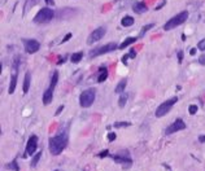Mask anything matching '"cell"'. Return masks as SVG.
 <instances>
[{
	"label": "cell",
	"mask_w": 205,
	"mask_h": 171,
	"mask_svg": "<svg viewBox=\"0 0 205 171\" xmlns=\"http://www.w3.org/2000/svg\"><path fill=\"white\" fill-rule=\"evenodd\" d=\"M186 128V123L183 122V119H175L173 123L169 126L166 130H165V134L166 135H171V134H175V132H178V131H182V130H184Z\"/></svg>",
	"instance_id": "obj_11"
},
{
	"label": "cell",
	"mask_w": 205,
	"mask_h": 171,
	"mask_svg": "<svg viewBox=\"0 0 205 171\" xmlns=\"http://www.w3.org/2000/svg\"><path fill=\"white\" fill-rule=\"evenodd\" d=\"M126 86H127V80H126V79L119 80L118 84H117L116 88H114V92H116V93H123V91L126 90Z\"/></svg>",
	"instance_id": "obj_17"
},
{
	"label": "cell",
	"mask_w": 205,
	"mask_h": 171,
	"mask_svg": "<svg viewBox=\"0 0 205 171\" xmlns=\"http://www.w3.org/2000/svg\"><path fill=\"white\" fill-rule=\"evenodd\" d=\"M106 34V29L105 27H97L90 34V37L88 39H87V44H94V43H96V42H99L100 39H103L104 38V35Z\"/></svg>",
	"instance_id": "obj_10"
},
{
	"label": "cell",
	"mask_w": 205,
	"mask_h": 171,
	"mask_svg": "<svg viewBox=\"0 0 205 171\" xmlns=\"http://www.w3.org/2000/svg\"><path fill=\"white\" fill-rule=\"evenodd\" d=\"M106 156H109V152H108V150H103V152L99 154V157H106Z\"/></svg>",
	"instance_id": "obj_36"
},
{
	"label": "cell",
	"mask_w": 205,
	"mask_h": 171,
	"mask_svg": "<svg viewBox=\"0 0 205 171\" xmlns=\"http://www.w3.org/2000/svg\"><path fill=\"white\" fill-rule=\"evenodd\" d=\"M177 101H178V97H171V98H169V100L164 101V103H161L157 106V109H156V113H155L156 117H157V118L165 117L169 113V111L171 110V108L174 106Z\"/></svg>",
	"instance_id": "obj_5"
},
{
	"label": "cell",
	"mask_w": 205,
	"mask_h": 171,
	"mask_svg": "<svg viewBox=\"0 0 205 171\" xmlns=\"http://www.w3.org/2000/svg\"><path fill=\"white\" fill-rule=\"evenodd\" d=\"M116 137H117L116 132H109V134H108V140H109V141H114Z\"/></svg>",
	"instance_id": "obj_29"
},
{
	"label": "cell",
	"mask_w": 205,
	"mask_h": 171,
	"mask_svg": "<svg viewBox=\"0 0 205 171\" xmlns=\"http://www.w3.org/2000/svg\"><path fill=\"white\" fill-rule=\"evenodd\" d=\"M177 57H178V61H179V62L183 61V51H179V52H178Z\"/></svg>",
	"instance_id": "obj_31"
},
{
	"label": "cell",
	"mask_w": 205,
	"mask_h": 171,
	"mask_svg": "<svg viewBox=\"0 0 205 171\" xmlns=\"http://www.w3.org/2000/svg\"><path fill=\"white\" fill-rule=\"evenodd\" d=\"M17 79H18V70H14V73L11 77V83H9V88H8V93L12 95L16 91V86H17Z\"/></svg>",
	"instance_id": "obj_13"
},
{
	"label": "cell",
	"mask_w": 205,
	"mask_h": 171,
	"mask_svg": "<svg viewBox=\"0 0 205 171\" xmlns=\"http://www.w3.org/2000/svg\"><path fill=\"white\" fill-rule=\"evenodd\" d=\"M197 48L200 49V51H205V38L201 39L199 42V44H197Z\"/></svg>",
	"instance_id": "obj_28"
},
{
	"label": "cell",
	"mask_w": 205,
	"mask_h": 171,
	"mask_svg": "<svg viewBox=\"0 0 205 171\" xmlns=\"http://www.w3.org/2000/svg\"><path fill=\"white\" fill-rule=\"evenodd\" d=\"M57 82H58V71H53V74H52V78H51V84H50V87L55 88V87H56V84H57Z\"/></svg>",
	"instance_id": "obj_24"
},
{
	"label": "cell",
	"mask_w": 205,
	"mask_h": 171,
	"mask_svg": "<svg viewBox=\"0 0 205 171\" xmlns=\"http://www.w3.org/2000/svg\"><path fill=\"white\" fill-rule=\"evenodd\" d=\"M195 53H196V48H192L191 49V55H195Z\"/></svg>",
	"instance_id": "obj_39"
},
{
	"label": "cell",
	"mask_w": 205,
	"mask_h": 171,
	"mask_svg": "<svg viewBox=\"0 0 205 171\" xmlns=\"http://www.w3.org/2000/svg\"><path fill=\"white\" fill-rule=\"evenodd\" d=\"M116 49H119V45H117L116 43H108V44H105V45H101V47H97L95 49H92V51H90L88 56L91 58H94V57H97V56L110 53V52L116 51Z\"/></svg>",
	"instance_id": "obj_6"
},
{
	"label": "cell",
	"mask_w": 205,
	"mask_h": 171,
	"mask_svg": "<svg viewBox=\"0 0 205 171\" xmlns=\"http://www.w3.org/2000/svg\"><path fill=\"white\" fill-rule=\"evenodd\" d=\"M53 171H60V170H53Z\"/></svg>",
	"instance_id": "obj_41"
},
{
	"label": "cell",
	"mask_w": 205,
	"mask_h": 171,
	"mask_svg": "<svg viewBox=\"0 0 205 171\" xmlns=\"http://www.w3.org/2000/svg\"><path fill=\"white\" fill-rule=\"evenodd\" d=\"M130 124H131L130 122H123V121H122V122H116V123H114V127H116V128H121V127L130 126Z\"/></svg>",
	"instance_id": "obj_27"
},
{
	"label": "cell",
	"mask_w": 205,
	"mask_h": 171,
	"mask_svg": "<svg viewBox=\"0 0 205 171\" xmlns=\"http://www.w3.org/2000/svg\"><path fill=\"white\" fill-rule=\"evenodd\" d=\"M132 11H134L136 14H143V13H145L148 11V8L143 1H136L135 4L132 5Z\"/></svg>",
	"instance_id": "obj_14"
},
{
	"label": "cell",
	"mask_w": 205,
	"mask_h": 171,
	"mask_svg": "<svg viewBox=\"0 0 205 171\" xmlns=\"http://www.w3.org/2000/svg\"><path fill=\"white\" fill-rule=\"evenodd\" d=\"M139 38H136V37H130V38H127V39H125L121 44H119V49H125L126 47H129L130 44H132V43H135L136 40H138Z\"/></svg>",
	"instance_id": "obj_19"
},
{
	"label": "cell",
	"mask_w": 205,
	"mask_h": 171,
	"mask_svg": "<svg viewBox=\"0 0 205 171\" xmlns=\"http://www.w3.org/2000/svg\"><path fill=\"white\" fill-rule=\"evenodd\" d=\"M63 110H64V105H60V106L57 108V110H56V113H55V114H56V116H60Z\"/></svg>",
	"instance_id": "obj_33"
},
{
	"label": "cell",
	"mask_w": 205,
	"mask_h": 171,
	"mask_svg": "<svg viewBox=\"0 0 205 171\" xmlns=\"http://www.w3.org/2000/svg\"><path fill=\"white\" fill-rule=\"evenodd\" d=\"M112 158L114 160L116 163H119V165H127L131 166L132 163V160H131V156H130V153L127 152V150H119L118 153H116L114 156H112Z\"/></svg>",
	"instance_id": "obj_7"
},
{
	"label": "cell",
	"mask_w": 205,
	"mask_h": 171,
	"mask_svg": "<svg viewBox=\"0 0 205 171\" xmlns=\"http://www.w3.org/2000/svg\"><path fill=\"white\" fill-rule=\"evenodd\" d=\"M6 167H8V169H11V170H13V171H19V167H18L17 161H16V160H13L12 162L9 163V165L6 166Z\"/></svg>",
	"instance_id": "obj_25"
},
{
	"label": "cell",
	"mask_w": 205,
	"mask_h": 171,
	"mask_svg": "<svg viewBox=\"0 0 205 171\" xmlns=\"http://www.w3.org/2000/svg\"><path fill=\"white\" fill-rule=\"evenodd\" d=\"M42 153L43 152H37L32 156V160H31V163H30V167L31 169H34V167H37V165H38V162L40 161V157H42Z\"/></svg>",
	"instance_id": "obj_21"
},
{
	"label": "cell",
	"mask_w": 205,
	"mask_h": 171,
	"mask_svg": "<svg viewBox=\"0 0 205 171\" xmlns=\"http://www.w3.org/2000/svg\"><path fill=\"white\" fill-rule=\"evenodd\" d=\"M69 143V136H68L66 131H61L60 134H57L56 136L51 137L50 143H48V149L52 156H58L64 152V149L68 147Z\"/></svg>",
	"instance_id": "obj_1"
},
{
	"label": "cell",
	"mask_w": 205,
	"mask_h": 171,
	"mask_svg": "<svg viewBox=\"0 0 205 171\" xmlns=\"http://www.w3.org/2000/svg\"><path fill=\"white\" fill-rule=\"evenodd\" d=\"M106 78H108V68H101L99 70V75H97V82L103 83L106 80Z\"/></svg>",
	"instance_id": "obj_16"
},
{
	"label": "cell",
	"mask_w": 205,
	"mask_h": 171,
	"mask_svg": "<svg viewBox=\"0 0 205 171\" xmlns=\"http://www.w3.org/2000/svg\"><path fill=\"white\" fill-rule=\"evenodd\" d=\"M55 17V12H53V9H51V8H42L40 11H39L37 14H35V17H34V22L35 24H47V22H50L52 21Z\"/></svg>",
	"instance_id": "obj_4"
},
{
	"label": "cell",
	"mask_w": 205,
	"mask_h": 171,
	"mask_svg": "<svg viewBox=\"0 0 205 171\" xmlns=\"http://www.w3.org/2000/svg\"><path fill=\"white\" fill-rule=\"evenodd\" d=\"M127 100H129V95L126 93V92L121 93V96H119V98H118V106L119 108H125L126 104H127Z\"/></svg>",
	"instance_id": "obj_20"
},
{
	"label": "cell",
	"mask_w": 205,
	"mask_h": 171,
	"mask_svg": "<svg viewBox=\"0 0 205 171\" xmlns=\"http://www.w3.org/2000/svg\"><path fill=\"white\" fill-rule=\"evenodd\" d=\"M83 58V52H77V53H73L70 57V61L73 64H79L81 60Z\"/></svg>",
	"instance_id": "obj_22"
},
{
	"label": "cell",
	"mask_w": 205,
	"mask_h": 171,
	"mask_svg": "<svg viewBox=\"0 0 205 171\" xmlns=\"http://www.w3.org/2000/svg\"><path fill=\"white\" fill-rule=\"evenodd\" d=\"M199 64L205 65V53H204V55H201L200 57H199Z\"/></svg>",
	"instance_id": "obj_32"
},
{
	"label": "cell",
	"mask_w": 205,
	"mask_h": 171,
	"mask_svg": "<svg viewBox=\"0 0 205 171\" xmlns=\"http://www.w3.org/2000/svg\"><path fill=\"white\" fill-rule=\"evenodd\" d=\"M188 19V12L187 11H183L181 13H178V14H175L174 17H171L166 24L164 25V30H173V29L178 27V26H181L182 24H184Z\"/></svg>",
	"instance_id": "obj_2"
},
{
	"label": "cell",
	"mask_w": 205,
	"mask_h": 171,
	"mask_svg": "<svg viewBox=\"0 0 205 171\" xmlns=\"http://www.w3.org/2000/svg\"><path fill=\"white\" fill-rule=\"evenodd\" d=\"M199 143H205V135H200L199 136Z\"/></svg>",
	"instance_id": "obj_37"
},
{
	"label": "cell",
	"mask_w": 205,
	"mask_h": 171,
	"mask_svg": "<svg viewBox=\"0 0 205 171\" xmlns=\"http://www.w3.org/2000/svg\"><path fill=\"white\" fill-rule=\"evenodd\" d=\"M129 56L131 58H135L136 57V51H135V49H131V51H130V53H129Z\"/></svg>",
	"instance_id": "obj_35"
},
{
	"label": "cell",
	"mask_w": 205,
	"mask_h": 171,
	"mask_svg": "<svg viewBox=\"0 0 205 171\" xmlns=\"http://www.w3.org/2000/svg\"><path fill=\"white\" fill-rule=\"evenodd\" d=\"M53 90H55V88L48 87L47 90L44 91L43 97H42V100H43V104L44 105H50L52 103V100H53Z\"/></svg>",
	"instance_id": "obj_12"
},
{
	"label": "cell",
	"mask_w": 205,
	"mask_h": 171,
	"mask_svg": "<svg viewBox=\"0 0 205 171\" xmlns=\"http://www.w3.org/2000/svg\"><path fill=\"white\" fill-rule=\"evenodd\" d=\"M22 43H24V48L26 51V53L32 55L37 53V52L40 49V43L35 39H22Z\"/></svg>",
	"instance_id": "obj_8"
},
{
	"label": "cell",
	"mask_w": 205,
	"mask_h": 171,
	"mask_svg": "<svg viewBox=\"0 0 205 171\" xmlns=\"http://www.w3.org/2000/svg\"><path fill=\"white\" fill-rule=\"evenodd\" d=\"M165 4H166V0H162V1H161V3H160V4H158L157 6H156L155 9H156V11H160V9H161V8H162V6H164Z\"/></svg>",
	"instance_id": "obj_30"
},
{
	"label": "cell",
	"mask_w": 205,
	"mask_h": 171,
	"mask_svg": "<svg viewBox=\"0 0 205 171\" xmlns=\"http://www.w3.org/2000/svg\"><path fill=\"white\" fill-rule=\"evenodd\" d=\"M135 22V19L131 17V16H125L122 19H121V25L123 27H130V26H132Z\"/></svg>",
	"instance_id": "obj_18"
},
{
	"label": "cell",
	"mask_w": 205,
	"mask_h": 171,
	"mask_svg": "<svg viewBox=\"0 0 205 171\" xmlns=\"http://www.w3.org/2000/svg\"><path fill=\"white\" fill-rule=\"evenodd\" d=\"M37 148H38V136L37 135H31V136L29 137V140H27V144H26L24 157L32 156V154L37 152Z\"/></svg>",
	"instance_id": "obj_9"
},
{
	"label": "cell",
	"mask_w": 205,
	"mask_h": 171,
	"mask_svg": "<svg viewBox=\"0 0 205 171\" xmlns=\"http://www.w3.org/2000/svg\"><path fill=\"white\" fill-rule=\"evenodd\" d=\"M70 38H71V34L69 32V34H66V35H65V37H64V39H63V40H61V43H65V42H68V40H69Z\"/></svg>",
	"instance_id": "obj_34"
},
{
	"label": "cell",
	"mask_w": 205,
	"mask_h": 171,
	"mask_svg": "<svg viewBox=\"0 0 205 171\" xmlns=\"http://www.w3.org/2000/svg\"><path fill=\"white\" fill-rule=\"evenodd\" d=\"M96 98V91L94 88H88L84 90L82 93L79 95V105L82 108H90L94 104Z\"/></svg>",
	"instance_id": "obj_3"
},
{
	"label": "cell",
	"mask_w": 205,
	"mask_h": 171,
	"mask_svg": "<svg viewBox=\"0 0 205 171\" xmlns=\"http://www.w3.org/2000/svg\"><path fill=\"white\" fill-rule=\"evenodd\" d=\"M30 83H31V74L29 73H26L25 74V78H24V87H22V92L26 95L29 92V88H30Z\"/></svg>",
	"instance_id": "obj_15"
},
{
	"label": "cell",
	"mask_w": 205,
	"mask_h": 171,
	"mask_svg": "<svg viewBox=\"0 0 205 171\" xmlns=\"http://www.w3.org/2000/svg\"><path fill=\"white\" fill-rule=\"evenodd\" d=\"M197 110H199V106H197V105H195V104H192V105H190V106H188V111H190L191 116H195V114L197 113Z\"/></svg>",
	"instance_id": "obj_26"
},
{
	"label": "cell",
	"mask_w": 205,
	"mask_h": 171,
	"mask_svg": "<svg viewBox=\"0 0 205 171\" xmlns=\"http://www.w3.org/2000/svg\"><path fill=\"white\" fill-rule=\"evenodd\" d=\"M155 27V25L153 24H148V25H145V26H143V29H142V31H140V34H139V37L138 38H143L145 35V32H148L151 29H153Z\"/></svg>",
	"instance_id": "obj_23"
},
{
	"label": "cell",
	"mask_w": 205,
	"mask_h": 171,
	"mask_svg": "<svg viewBox=\"0 0 205 171\" xmlns=\"http://www.w3.org/2000/svg\"><path fill=\"white\" fill-rule=\"evenodd\" d=\"M65 60H66V57H61L60 60L57 61V64H58V65H61V64H63V62H65Z\"/></svg>",
	"instance_id": "obj_38"
},
{
	"label": "cell",
	"mask_w": 205,
	"mask_h": 171,
	"mask_svg": "<svg viewBox=\"0 0 205 171\" xmlns=\"http://www.w3.org/2000/svg\"><path fill=\"white\" fill-rule=\"evenodd\" d=\"M45 1H47L48 4H53V0H45Z\"/></svg>",
	"instance_id": "obj_40"
}]
</instances>
